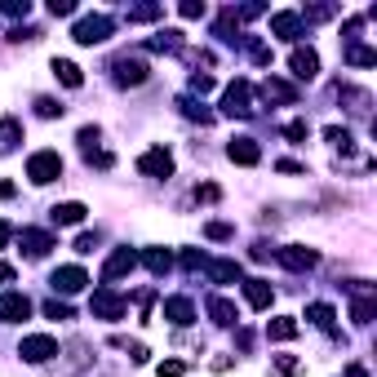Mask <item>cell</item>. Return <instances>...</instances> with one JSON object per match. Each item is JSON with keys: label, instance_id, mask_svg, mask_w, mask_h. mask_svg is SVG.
<instances>
[{"label": "cell", "instance_id": "f5cc1de1", "mask_svg": "<svg viewBox=\"0 0 377 377\" xmlns=\"http://www.w3.org/2000/svg\"><path fill=\"white\" fill-rule=\"evenodd\" d=\"M346 377H369V373H364L360 364H351V369H346Z\"/></svg>", "mask_w": 377, "mask_h": 377}, {"label": "cell", "instance_id": "8992f818", "mask_svg": "<svg viewBox=\"0 0 377 377\" xmlns=\"http://www.w3.org/2000/svg\"><path fill=\"white\" fill-rule=\"evenodd\" d=\"M111 71H116V84H125V89H129V84H142L151 76V67L142 63V58H116Z\"/></svg>", "mask_w": 377, "mask_h": 377}, {"label": "cell", "instance_id": "7c38bea8", "mask_svg": "<svg viewBox=\"0 0 377 377\" xmlns=\"http://www.w3.org/2000/svg\"><path fill=\"white\" fill-rule=\"evenodd\" d=\"M262 98H266V102H298V89H293L288 80L266 76V80H262Z\"/></svg>", "mask_w": 377, "mask_h": 377}, {"label": "cell", "instance_id": "9a60e30c", "mask_svg": "<svg viewBox=\"0 0 377 377\" xmlns=\"http://www.w3.org/2000/svg\"><path fill=\"white\" fill-rule=\"evenodd\" d=\"M164 320H169V324H191V320H196L191 298H169V302H164Z\"/></svg>", "mask_w": 377, "mask_h": 377}, {"label": "cell", "instance_id": "b9f144b4", "mask_svg": "<svg viewBox=\"0 0 377 377\" xmlns=\"http://www.w3.org/2000/svg\"><path fill=\"white\" fill-rule=\"evenodd\" d=\"M217 196H222V191H217L213 182H204V187H196V200H204V204H213Z\"/></svg>", "mask_w": 377, "mask_h": 377}, {"label": "cell", "instance_id": "7bdbcfd3", "mask_svg": "<svg viewBox=\"0 0 377 377\" xmlns=\"http://www.w3.org/2000/svg\"><path fill=\"white\" fill-rule=\"evenodd\" d=\"M191 89H196V93H209V89H213V76H204V71H196V76H191Z\"/></svg>", "mask_w": 377, "mask_h": 377}, {"label": "cell", "instance_id": "ee69618b", "mask_svg": "<svg viewBox=\"0 0 377 377\" xmlns=\"http://www.w3.org/2000/svg\"><path fill=\"white\" fill-rule=\"evenodd\" d=\"M182 18H204V5L200 0H187V5H182Z\"/></svg>", "mask_w": 377, "mask_h": 377}, {"label": "cell", "instance_id": "d6986e66", "mask_svg": "<svg viewBox=\"0 0 377 377\" xmlns=\"http://www.w3.org/2000/svg\"><path fill=\"white\" fill-rule=\"evenodd\" d=\"M18 142H22V125L14 116H5V120H0V155H9Z\"/></svg>", "mask_w": 377, "mask_h": 377}, {"label": "cell", "instance_id": "f546056e", "mask_svg": "<svg viewBox=\"0 0 377 377\" xmlns=\"http://www.w3.org/2000/svg\"><path fill=\"white\" fill-rule=\"evenodd\" d=\"M346 63H355V67H373V63H377V49H369V45H351V49H346Z\"/></svg>", "mask_w": 377, "mask_h": 377}, {"label": "cell", "instance_id": "d6a6232c", "mask_svg": "<svg viewBox=\"0 0 377 377\" xmlns=\"http://www.w3.org/2000/svg\"><path fill=\"white\" fill-rule=\"evenodd\" d=\"M160 18V5H138V9H129V22H155Z\"/></svg>", "mask_w": 377, "mask_h": 377}, {"label": "cell", "instance_id": "db71d44e", "mask_svg": "<svg viewBox=\"0 0 377 377\" xmlns=\"http://www.w3.org/2000/svg\"><path fill=\"white\" fill-rule=\"evenodd\" d=\"M5 240H9V226H5V222H0V249H5Z\"/></svg>", "mask_w": 377, "mask_h": 377}, {"label": "cell", "instance_id": "ab89813d", "mask_svg": "<svg viewBox=\"0 0 377 377\" xmlns=\"http://www.w3.org/2000/svg\"><path fill=\"white\" fill-rule=\"evenodd\" d=\"M93 249H98V231H93V236L84 231V236L76 240V253H93Z\"/></svg>", "mask_w": 377, "mask_h": 377}, {"label": "cell", "instance_id": "bcb514c9", "mask_svg": "<svg viewBox=\"0 0 377 377\" xmlns=\"http://www.w3.org/2000/svg\"><path fill=\"white\" fill-rule=\"evenodd\" d=\"M49 9H54V18H67V14H71V9H76V5H71V0H54Z\"/></svg>", "mask_w": 377, "mask_h": 377}, {"label": "cell", "instance_id": "6da1fadb", "mask_svg": "<svg viewBox=\"0 0 377 377\" xmlns=\"http://www.w3.org/2000/svg\"><path fill=\"white\" fill-rule=\"evenodd\" d=\"M111 31H116V18H107V14H89V18H80V22H76L71 40H76V45H102Z\"/></svg>", "mask_w": 377, "mask_h": 377}, {"label": "cell", "instance_id": "2e32d148", "mask_svg": "<svg viewBox=\"0 0 377 377\" xmlns=\"http://www.w3.org/2000/svg\"><path fill=\"white\" fill-rule=\"evenodd\" d=\"M315 71H320V54L315 49H293V76L298 80H315Z\"/></svg>", "mask_w": 377, "mask_h": 377}, {"label": "cell", "instance_id": "4dcf8cb0", "mask_svg": "<svg viewBox=\"0 0 377 377\" xmlns=\"http://www.w3.org/2000/svg\"><path fill=\"white\" fill-rule=\"evenodd\" d=\"M111 346L129 351V360H133V364H147V346H142V342H129V337H111Z\"/></svg>", "mask_w": 377, "mask_h": 377}, {"label": "cell", "instance_id": "277c9868", "mask_svg": "<svg viewBox=\"0 0 377 377\" xmlns=\"http://www.w3.org/2000/svg\"><path fill=\"white\" fill-rule=\"evenodd\" d=\"M18 355H22V360H31V364H45V360H54V355H58V342H54L49 333H36V337H22Z\"/></svg>", "mask_w": 377, "mask_h": 377}, {"label": "cell", "instance_id": "d590c367", "mask_svg": "<svg viewBox=\"0 0 377 377\" xmlns=\"http://www.w3.org/2000/svg\"><path fill=\"white\" fill-rule=\"evenodd\" d=\"M298 369H302V364H298L293 355H279V360H275V377H293Z\"/></svg>", "mask_w": 377, "mask_h": 377}, {"label": "cell", "instance_id": "e0dca14e", "mask_svg": "<svg viewBox=\"0 0 377 377\" xmlns=\"http://www.w3.org/2000/svg\"><path fill=\"white\" fill-rule=\"evenodd\" d=\"M49 213H54L58 226H76V222H84V213H89V209H84L80 200H67V204H54Z\"/></svg>", "mask_w": 377, "mask_h": 377}, {"label": "cell", "instance_id": "5b68a950", "mask_svg": "<svg viewBox=\"0 0 377 377\" xmlns=\"http://www.w3.org/2000/svg\"><path fill=\"white\" fill-rule=\"evenodd\" d=\"M222 111L226 116H253V107H249V80H236V84H226V93H222Z\"/></svg>", "mask_w": 377, "mask_h": 377}, {"label": "cell", "instance_id": "1f68e13d", "mask_svg": "<svg viewBox=\"0 0 377 377\" xmlns=\"http://www.w3.org/2000/svg\"><path fill=\"white\" fill-rule=\"evenodd\" d=\"M63 111H67V107L58 102V98H36V116H45V120H58Z\"/></svg>", "mask_w": 377, "mask_h": 377}, {"label": "cell", "instance_id": "836d02e7", "mask_svg": "<svg viewBox=\"0 0 377 377\" xmlns=\"http://www.w3.org/2000/svg\"><path fill=\"white\" fill-rule=\"evenodd\" d=\"M307 133H311L307 120H288L284 125V138H293V142H307Z\"/></svg>", "mask_w": 377, "mask_h": 377}, {"label": "cell", "instance_id": "83f0119b", "mask_svg": "<svg viewBox=\"0 0 377 377\" xmlns=\"http://www.w3.org/2000/svg\"><path fill=\"white\" fill-rule=\"evenodd\" d=\"M324 138L333 142V147L342 151V155H351V151H355V138H351V129H337V125H333V129H324Z\"/></svg>", "mask_w": 377, "mask_h": 377}, {"label": "cell", "instance_id": "30bf717a", "mask_svg": "<svg viewBox=\"0 0 377 377\" xmlns=\"http://www.w3.org/2000/svg\"><path fill=\"white\" fill-rule=\"evenodd\" d=\"M133 266H138V253H133V249H116L111 258H107V266H102V279H120V275H129Z\"/></svg>", "mask_w": 377, "mask_h": 377}, {"label": "cell", "instance_id": "7402d4cb", "mask_svg": "<svg viewBox=\"0 0 377 377\" xmlns=\"http://www.w3.org/2000/svg\"><path fill=\"white\" fill-rule=\"evenodd\" d=\"M54 76L67 84V89H80L84 84V76H80V67L76 63H67V58H54Z\"/></svg>", "mask_w": 377, "mask_h": 377}, {"label": "cell", "instance_id": "f6af8a7d", "mask_svg": "<svg viewBox=\"0 0 377 377\" xmlns=\"http://www.w3.org/2000/svg\"><path fill=\"white\" fill-rule=\"evenodd\" d=\"M275 169H279V174H307V164H298V160H279Z\"/></svg>", "mask_w": 377, "mask_h": 377}, {"label": "cell", "instance_id": "681fc988", "mask_svg": "<svg viewBox=\"0 0 377 377\" xmlns=\"http://www.w3.org/2000/svg\"><path fill=\"white\" fill-rule=\"evenodd\" d=\"M236 346H240V351L253 346V333H249V328H240V333H236Z\"/></svg>", "mask_w": 377, "mask_h": 377}, {"label": "cell", "instance_id": "603a6c76", "mask_svg": "<svg viewBox=\"0 0 377 377\" xmlns=\"http://www.w3.org/2000/svg\"><path fill=\"white\" fill-rule=\"evenodd\" d=\"M266 337H271V342H293V337H298V324L288 320V315H279V320L266 324Z\"/></svg>", "mask_w": 377, "mask_h": 377}, {"label": "cell", "instance_id": "7a4b0ae2", "mask_svg": "<svg viewBox=\"0 0 377 377\" xmlns=\"http://www.w3.org/2000/svg\"><path fill=\"white\" fill-rule=\"evenodd\" d=\"M27 178L36 182V187L58 182V178H63V155H58V151H36L31 160H27Z\"/></svg>", "mask_w": 377, "mask_h": 377}, {"label": "cell", "instance_id": "ac0fdd59", "mask_svg": "<svg viewBox=\"0 0 377 377\" xmlns=\"http://www.w3.org/2000/svg\"><path fill=\"white\" fill-rule=\"evenodd\" d=\"M271 31L279 36V40H298V36H302V14H275Z\"/></svg>", "mask_w": 377, "mask_h": 377}, {"label": "cell", "instance_id": "484cf974", "mask_svg": "<svg viewBox=\"0 0 377 377\" xmlns=\"http://www.w3.org/2000/svg\"><path fill=\"white\" fill-rule=\"evenodd\" d=\"M209 279H213V284H231V279H240V262H213L209 266Z\"/></svg>", "mask_w": 377, "mask_h": 377}, {"label": "cell", "instance_id": "74e56055", "mask_svg": "<svg viewBox=\"0 0 377 377\" xmlns=\"http://www.w3.org/2000/svg\"><path fill=\"white\" fill-rule=\"evenodd\" d=\"M5 14H14V18H27V14H31V5H27V0H5Z\"/></svg>", "mask_w": 377, "mask_h": 377}, {"label": "cell", "instance_id": "52a82bcc", "mask_svg": "<svg viewBox=\"0 0 377 377\" xmlns=\"http://www.w3.org/2000/svg\"><path fill=\"white\" fill-rule=\"evenodd\" d=\"M89 307H93V315H98V320H120V315H125V298L111 293V288H98Z\"/></svg>", "mask_w": 377, "mask_h": 377}, {"label": "cell", "instance_id": "d4e9b609", "mask_svg": "<svg viewBox=\"0 0 377 377\" xmlns=\"http://www.w3.org/2000/svg\"><path fill=\"white\" fill-rule=\"evenodd\" d=\"M142 262H147V271H151V275H164L169 266H174L169 249H147V253H142Z\"/></svg>", "mask_w": 377, "mask_h": 377}, {"label": "cell", "instance_id": "44dd1931", "mask_svg": "<svg viewBox=\"0 0 377 377\" xmlns=\"http://www.w3.org/2000/svg\"><path fill=\"white\" fill-rule=\"evenodd\" d=\"M307 320H311L315 328H324V333H333V320H337V311L328 307V302H311V307H307Z\"/></svg>", "mask_w": 377, "mask_h": 377}, {"label": "cell", "instance_id": "c3c4849f", "mask_svg": "<svg viewBox=\"0 0 377 377\" xmlns=\"http://www.w3.org/2000/svg\"><path fill=\"white\" fill-rule=\"evenodd\" d=\"M253 258L266 262V258H271V245H266V240H258V245H253Z\"/></svg>", "mask_w": 377, "mask_h": 377}, {"label": "cell", "instance_id": "5bb4252c", "mask_svg": "<svg viewBox=\"0 0 377 377\" xmlns=\"http://www.w3.org/2000/svg\"><path fill=\"white\" fill-rule=\"evenodd\" d=\"M22 249H27V258H45V253L54 249V236L49 231H22Z\"/></svg>", "mask_w": 377, "mask_h": 377}, {"label": "cell", "instance_id": "60d3db41", "mask_svg": "<svg viewBox=\"0 0 377 377\" xmlns=\"http://www.w3.org/2000/svg\"><path fill=\"white\" fill-rule=\"evenodd\" d=\"M84 160L98 164V169H111V151H84Z\"/></svg>", "mask_w": 377, "mask_h": 377}, {"label": "cell", "instance_id": "3957f363", "mask_svg": "<svg viewBox=\"0 0 377 377\" xmlns=\"http://www.w3.org/2000/svg\"><path fill=\"white\" fill-rule=\"evenodd\" d=\"M275 258H279V266H288V271H315V266H320V253L307 249V245H288V249H279Z\"/></svg>", "mask_w": 377, "mask_h": 377}, {"label": "cell", "instance_id": "f907efd6", "mask_svg": "<svg viewBox=\"0 0 377 377\" xmlns=\"http://www.w3.org/2000/svg\"><path fill=\"white\" fill-rule=\"evenodd\" d=\"M9 279H14V266H9V262H0V284H9Z\"/></svg>", "mask_w": 377, "mask_h": 377}, {"label": "cell", "instance_id": "9c48e42d", "mask_svg": "<svg viewBox=\"0 0 377 377\" xmlns=\"http://www.w3.org/2000/svg\"><path fill=\"white\" fill-rule=\"evenodd\" d=\"M49 284L58 288V293H80V288H84V284H89V275H84V271H80V266H58V271H54V279H49Z\"/></svg>", "mask_w": 377, "mask_h": 377}, {"label": "cell", "instance_id": "816d5d0a", "mask_svg": "<svg viewBox=\"0 0 377 377\" xmlns=\"http://www.w3.org/2000/svg\"><path fill=\"white\" fill-rule=\"evenodd\" d=\"M14 196V182H0V200H9Z\"/></svg>", "mask_w": 377, "mask_h": 377}, {"label": "cell", "instance_id": "f35d334b", "mask_svg": "<svg viewBox=\"0 0 377 377\" xmlns=\"http://www.w3.org/2000/svg\"><path fill=\"white\" fill-rule=\"evenodd\" d=\"M204 236H209V240H231V226L226 222H209V226H204Z\"/></svg>", "mask_w": 377, "mask_h": 377}, {"label": "cell", "instance_id": "f1b7e54d", "mask_svg": "<svg viewBox=\"0 0 377 377\" xmlns=\"http://www.w3.org/2000/svg\"><path fill=\"white\" fill-rule=\"evenodd\" d=\"M178 107H182V116H187V120H200V125H213V111H204V107H200L196 98H178Z\"/></svg>", "mask_w": 377, "mask_h": 377}, {"label": "cell", "instance_id": "cb8c5ba5", "mask_svg": "<svg viewBox=\"0 0 377 377\" xmlns=\"http://www.w3.org/2000/svg\"><path fill=\"white\" fill-rule=\"evenodd\" d=\"M209 315H213V324H236V302H226V298H209Z\"/></svg>", "mask_w": 377, "mask_h": 377}, {"label": "cell", "instance_id": "ffe728a7", "mask_svg": "<svg viewBox=\"0 0 377 377\" xmlns=\"http://www.w3.org/2000/svg\"><path fill=\"white\" fill-rule=\"evenodd\" d=\"M245 298H249L253 311H266V307H271V284H266V279H249V284H245Z\"/></svg>", "mask_w": 377, "mask_h": 377}, {"label": "cell", "instance_id": "e575fe53", "mask_svg": "<svg viewBox=\"0 0 377 377\" xmlns=\"http://www.w3.org/2000/svg\"><path fill=\"white\" fill-rule=\"evenodd\" d=\"M45 315H49V320H71V307H67V302H45Z\"/></svg>", "mask_w": 377, "mask_h": 377}, {"label": "cell", "instance_id": "8d00e7d4", "mask_svg": "<svg viewBox=\"0 0 377 377\" xmlns=\"http://www.w3.org/2000/svg\"><path fill=\"white\" fill-rule=\"evenodd\" d=\"M155 373H160V377H182V373H187V364H182V360H164Z\"/></svg>", "mask_w": 377, "mask_h": 377}, {"label": "cell", "instance_id": "4fadbf2b", "mask_svg": "<svg viewBox=\"0 0 377 377\" xmlns=\"http://www.w3.org/2000/svg\"><path fill=\"white\" fill-rule=\"evenodd\" d=\"M226 155H231L236 164H258V160H262V147H258L253 138H236V142L226 147Z\"/></svg>", "mask_w": 377, "mask_h": 377}, {"label": "cell", "instance_id": "ba28073f", "mask_svg": "<svg viewBox=\"0 0 377 377\" xmlns=\"http://www.w3.org/2000/svg\"><path fill=\"white\" fill-rule=\"evenodd\" d=\"M138 169H142L147 178H169V174H174V155H169L164 147H155V151H147V155L138 160Z\"/></svg>", "mask_w": 377, "mask_h": 377}, {"label": "cell", "instance_id": "7dc6e473", "mask_svg": "<svg viewBox=\"0 0 377 377\" xmlns=\"http://www.w3.org/2000/svg\"><path fill=\"white\" fill-rule=\"evenodd\" d=\"M9 40H14V45H18V40H36V31H31V27H14V31H9Z\"/></svg>", "mask_w": 377, "mask_h": 377}, {"label": "cell", "instance_id": "4316f807", "mask_svg": "<svg viewBox=\"0 0 377 377\" xmlns=\"http://www.w3.org/2000/svg\"><path fill=\"white\" fill-rule=\"evenodd\" d=\"M147 49H164V54L182 49V31H160V36H151V40H147Z\"/></svg>", "mask_w": 377, "mask_h": 377}, {"label": "cell", "instance_id": "8fae6325", "mask_svg": "<svg viewBox=\"0 0 377 377\" xmlns=\"http://www.w3.org/2000/svg\"><path fill=\"white\" fill-rule=\"evenodd\" d=\"M27 315H31V302L22 293H0V320L14 324V320H27Z\"/></svg>", "mask_w": 377, "mask_h": 377}]
</instances>
